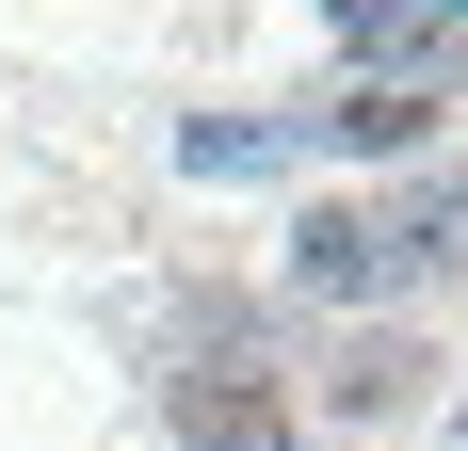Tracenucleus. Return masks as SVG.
<instances>
[{
  "instance_id": "nucleus-2",
  "label": "nucleus",
  "mask_w": 468,
  "mask_h": 451,
  "mask_svg": "<svg viewBox=\"0 0 468 451\" xmlns=\"http://www.w3.org/2000/svg\"><path fill=\"white\" fill-rule=\"evenodd\" d=\"M324 16H339V48H356L372 81H404V97L468 81V0H324Z\"/></svg>"
},
{
  "instance_id": "nucleus-5",
  "label": "nucleus",
  "mask_w": 468,
  "mask_h": 451,
  "mask_svg": "<svg viewBox=\"0 0 468 451\" xmlns=\"http://www.w3.org/2000/svg\"><path fill=\"white\" fill-rule=\"evenodd\" d=\"M420 371H436L420 339H356V355H339V387H324V404H339V419H404V404H420Z\"/></svg>"
},
{
  "instance_id": "nucleus-1",
  "label": "nucleus",
  "mask_w": 468,
  "mask_h": 451,
  "mask_svg": "<svg viewBox=\"0 0 468 451\" xmlns=\"http://www.w3.org/2000/svg\"><path fill=\"white\" fill-rule=\"evenodd\" d=\"M436 274H468V162H420L404 194H324L291 226V290L307 307H404Z\"/></svg>"
},
{
  "instance_id": "nucleus-3",
  "label": "nucleus",
  "mask_w": 468,
  "mask_h": 451,
  "mask_svg": "<svg viewBox=\"0 0 468 451\" xmlns=\"http://www.w3.org/2000/svg\"><path fill=\"white\" fill-rule=\"evenodd\" d=\"M178 435H194V451H291L275 371H259V339H242V322H227V355H194V371H178Z\"/></svg>"
},
{
  "instance_id": "nucleus-4",
  "label": "nucleus",
  "mask_w": 468,
  "mask_h": 451,
  "mask_svg": "<svg viewBox=\"0 0 468 451\" xmlns=\"http://www.w3.org/2000/svg\"><path fill=\"white\" fill-rule=\"evenodd\" d=\"M291 145H356V162H420V145H436V97H404V81H356V97H324V113H291Z\"/></svg>"
}]
</instances>
